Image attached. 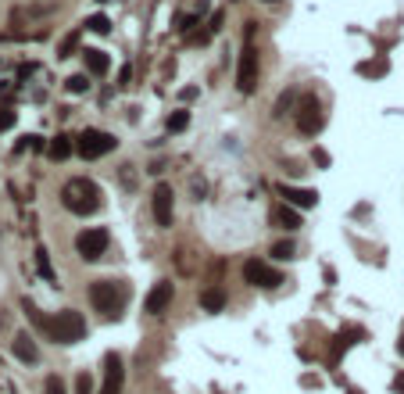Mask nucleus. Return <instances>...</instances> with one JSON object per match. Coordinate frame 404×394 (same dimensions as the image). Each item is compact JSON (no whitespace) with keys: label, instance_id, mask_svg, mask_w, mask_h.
<instances>
[{"label":"nucleus","instance_id":"23","mask_svg":"<svg viewBox=\"0 0 404 394\" xmlns=\"http://www.w3.org/2000/svg\"><path fill=\"white\" fill-rule=\"evenodd\" d=\"M297 255V248L290 244V240H279V244L272 248V258H279V262H287V258H294Z\"/></svg>","mask_w":404,"mask_h":394},{"label":"nucleus","instance_id":"16","mask_svg":"<svg viewBox=\"0 0 404 394\" xmlns=\"http://www.w3.org/2000/svg\"><path fill=\"white\" fill-rule=\"evenodd\" d=\"M201 309L204 312H222L226 309V290L219 283H211L208 290H201Z\"/></svg>","mask_w":404,"mask_h":394},{"label":"nucleus","instance_id":"33","mask_svg":"<svg viewBox=\"0 0 404 394\" xmlns=\"http://www.w3.org/2000/svg\"><path fill=\"white\" fill-rule=\"evenodd\" d=\"M401 355H404V337H401Z\"/></svg>","mask_w":404,"mask_h":394},{"label":"nucleus","instance_id":"6","mask_svg":"<svg viewBox=\"0 0 404 394\" xmlns=\"http://www.w3.org/2000/svg\"><path fill=\"white\" fill-rule=\"evenodd\" d=\"M108 244H111V233H108L104 226H89V230H82V233L75 237V255H79L82 262H97V258L108 251Z\"/></svg>","mask_w":404,"mask_h":394},{"label":"nucleus","instance_id":"31","mask_svg":"<svg viewBox=\"0 0 404 394\" xmlns=\"http://www.w3.org/2000/svg\"><path fill=\"white\" fill-rule=\"evenodd\" d=\"M29 147H33V150H47V140L43 136H29Z\"/></svg>","mask_w":404,"mask_h":394},{"label":"nucleus","instance_id":"4","mask_svg":"<svg viewBox=\"0 0 404 394\" xmlns=\"http://www.w3.org/2000/svg\"><path fill=\"white\" fill-rule=\"evenodd\" d=\"M50 337L57 341V344H79L82 337H86V319L75 312V309H65V312H57L54 319H50Z\"/></svg>","mask_w":404,"mask_h":394},{"label":"nucleus","instance_id":"27","mask_svg":"<svg viewBox=\"0 0 404 394\" xmlns=\"http://www.w3.org/2000/svg\"><path fill=\"white\" fill-rule=\"evenodd\" d=\"M43 394H65V384H61V377H47Z\"/></svg>","mask_w":404,"mask_h":394},{"label":"nucleus","instance_id":"10","mask_svg":"<svg viewBox=\"0 0 404 394\" xmlns=\"http://www.w3.org/2000/svg\"><path fill=\"white\" fill-rule=\"evenodd\" d=\"M172 280H158L154 283V290L147 294V301H143V312H150V316H161L168 305H172Z\"/></svg>","mask_w":404,"mask_h":394},{"label":"nucleus","instance_id":"3","mask_svg":"<svg viewBox=\"0 0 404 394\" xmlns=\"http://www.w3.org/2000/svg\"><path fill=\"white\" fill-rule=\"evenodd\" d=\"M236 90L240 94H254L258 90V50H254V22L243 29V54L236 65Z\"/></svg>","mask_w":404,"mask_h":394},{"label":"nucleus","instance_id":"22","mask_svg":"<svg viewBox=\"0 0 404 394\" xmlns=\"http://www.w3.org/2000/svg\"><path fill=\"white\" fill-rule=\"evenodd\" d=\"M358 72L361 76H387V62H383V57H380V62H361Z\"/></svg>","mask_w":404,"mask_h":394},{"label":"nucleus","instance_id":"24","mask_svg":"<svg viewBox=\"0 0 404 394\" xmlns=\"http://www.w3.org/2000/svg\"><path fill=\"white\" fill-rule=\"evenodd\" d=\"M65 86H68V94H86V90H89V83H86V76H82V72H79V76H72Z\"/></svg>","mask_w":404,"mask_h":394},{"label":"nucleus","instance_id":"7","mask_svg":"<svg viewBox=\"0 0 404 394\" xmlns=\"http://www.w3.org/2000/svg\"><path fill=\"white\" fill-rule=\"evenodd\" d=\"M243 280L251 283V287H265V290H272V287L283 283V272L272 269V265H265V262H258V258H247V262H243Z\"/></svg>","mask_w":404,"mask_h":394},{"label":"nucleus","instance_id":"32","mask_svg":"<svg viewBox=\"0 0 404 394\" xmlns=\"http://www.w3.org/2000/svg\"><path fill=\"white\" fill-rule=\"evenodd\" d=\"M261 4H279V0H261Z\"/></svg>","mask_w":404,"mask_h":394},{"label":"nucleus","instance_id":"21","mask_svg":"<svg viewBox=\"0 0 404 394\" xmlns=\"http://www.w3.org/2000/svg\"><path fill=\"white\" fill-rule=\"evenodd\" d=\"M75 47H79V29H75V33H68L65 40L57 43V57H72V54H75Z\"/></svg>","mask_w":404,"mask_h":394},{"label":"nucleus","instance_id":"26","mask_svg":"<svg viewBox=\"0 0 404 394\" xmlns=\"http://www.w3.org/2000/svg\"><path fill=\"white\" fill-rule=\"evenodd\" d=\"M15 118H18L15 108H0V133H8V129L15 126Z\"/></svg>","mask_w":404,"mask_h":394},{"label":"nucleus","instance_id":"25","mask_svg":"<svg viewBox=\"0 0 404 394\" xmlns=\"http://www.w3.org/2000/svg\"><path fill=\"white\" fill-rule=\"evenodd\" d=\"M197 22H201V11H197V15H182L175 29H179V33H182V36H190V29H194Z\"/></svg>","mask_w":404,"mask_h":394},{"label":"nucleus","instance_id":"2","mask_svg":"<svg viewBox=\"0 0 404 394\" xmlns=\"http://www.w3.org/2000/svg\"><path fill=\"white\" fill-rule=\"evenodd\" d=\"M89 301H93V309L104 312L108 319H118L122 309H126V301H129V287L115 283V280H97V283H89Z\"/></svg>","mask_w":404,"mask_h":394},{"label":"nucleus","instance_id":"30","mask_svg":"<svg viewBox=\"0 0 404 394\" xmlns=\"http://www.w3.org/2000/svg\"><path fill=\"white\" fill-rule=\"evenodd\" d=\"M129 76H133V69H129V65H122V72H118V86H129Z\"/></svg>","mask_w":404,"mask_h":394},{"label":"nucleus","instance_id":"15","mask_svg":"<svg viewBox=\"0 0 404 394\" xmlns=\"http://www.w3.org/2000/svg\"><path fill=\"white\" fill-rule=\"evenodd\" d=\"M82 62H86V72L89 76H108V69H111V57L104 54V50H82Z\"/></svg>","mask_w":404,"mask_h":394},{"label":"nucleus","instance_id":"29","mask_svg":"<svg viewBox=\"0 0 404 394\" xmlns=\"http://www.w3.org/2000/svg\"><path fill=\"white\" fill-rule=\"evenodd\" d=\"M219 29H222V11H215L211 22H208V33H219Z\"/></svg>","mask_w":404,"mask_h":394},{"label":"nucleus","instance_id":"28","mask_svg":"<svg viewBox=\"0 0 404 394\" xmlns=\"http://www.w3.org/2000/svg\"><path fill=\"white\" fill-rule=\"evenodd\" d=\"M93 391V380H89V373H79L75 377V394H89Z\"/></svg>","mask_w":404,"mask_h":394},{"label":"nucleus","instance_id":"1","mask_svg":"<svg viewBox=\"0 0 404 394\" xmlns=\"http://www.w3.org/2000/svg\"><path fill=\"white\" fill-rule=\"evenodd\" d=\"M104 194H101V187L93 183V179H86V176H75V179H68L65 187H61V204H65L72 216H93L104 201H101Z\"/></svg>","mask_w":404,"mask_h":394},{"label":"nucleus","instance_id":"5","mask_svg":"<svg viewBox=\"0 0 404 394\" xmlns=\"http://www.w3.org/2000/svg\"><path fill=\"white\" fill-rule=\"evenodd\" d=\"M115 147H118V140H115L111 133H104V129H82L79 140H75V150H79L86 162H97V158L111 155Z\"/></svg>","mask_w":404,"mask_h":394},{"label":"nucleus","instance_id":"17","mask_svg":"<svg viewBox=\"0 0 404 394\" xmlns=\"http://www.w3.org/2000/svg\"><path fill=\"white\" fill-rule=\"evenodd\" d=\"M72 150H75V143H72V136H65V133H57V136L47 143V155H50L54 162H65Z\"/></svg>","mask_w":404,"mask_h":394},{"label":"nucleus","instance_id":"19","mask_svg":"<svg viewBox=\"0 0 404 394\" xmlns=\"http://www.w3.org/2000/svg\"><path fill=\"white\" fill-rule=\"evenodd\" d=\"M86 29H89V33L108 36V33H111V22H108V15H89V18H86Z\"/></svg>","mask_w":404,"mask_h":394},{"label":"nucleus","instance_id":"14","mask_svg":"<svg viewBox=\"0 0 404 394\" xmlns=\"http://www.w3.org/2000/svg\"><path fill=\"white\" fill-rule=\"evenodd\" d=\"M272 223H275L279 230L294 233V230L301 226V216H297V208H294V204H287V201H283V204H279V208L272 211Z\"/></svg>","mask_w":404,"mask_h":394},{"label":"nucleus","instance_id":"13","mask_svg":"<svg viewBox=\"0 0 404 394\" xmlns=\"http://www.w3.org/2000/svg\"><path fill=\"white\" fill-rule=\"evenodd\" d=\"M11 351H15V358H18V362H25V366L40 362V348H36V341H33V333H15Z\"/></svg>","mask_w":404,"mask_h":394},{"label":"nucleus","instance_id":"18","mask_svg":"<svg viewBox=\"0 0 404 394\" xmlns=\"http://www.w3.org/2000/svg\"><path fill=\"white\" fill-rule=\"evenodd\" d=\"M36 269H40V276H43L47 283H54V280H57V272H54V265H50L47 248H36Z\"/></svg>","mask_w":404,"mask_h":394},{"label":"nucleus","instance_id":"11","mask_svg":"<svg viewBox=\"0 0 404 394\" xmlns=\"http://www.w3.org/2000/svg\"><path fill=\"white\" fill-rule=\"evenodd\" d=\"M122 384H126V370H122V358L111 351V355H104V387H101V394H118Z\"/></svg>","mask_w":404,"mask_h":394},{"label":"nucleus","instance_id":"20","mask_svg":"<svg viewBox=\"0 0 404 394\" xmlns=\"http://www.w3.org/2000/svg\"><path fill=\"white\" fill-rule=\"evenodd\" d=\"M165 126H168V133H182L186 126H190V111H172Z\"/></svg>","mask_w":404,"mask_h":394},{"label":"nucleus","instance_id":"12","mask_svg":"<svg viewBox=\"0 0 404 394\" xmlns=\"http://www.w3.org/2000/svg\"><path fill=\"white\" fill-rule=\"evenodd\" d=\"M279 197L294 208H315L319 204V194L315 190H304V187H290V183H279Z\"/></svg>","mask_w":404,"mask_h":394},{"label":"nucleus","instance_id":"8","mask_svg":"<svg viewBox=\"0 0 404 394\" xmlns=\"http://www.w3.org/2000/svg\"><path fill=\"white\" fill-rule=\"evenodd\" d=\"M322 122H326V115H322V104H319V97H301V108H297V129L304 133V136H315L319 129H322Z\"/></svg>","mask_w":404,"mask_h":394},{"label":"nucleus","instance_id":"9","mask_svg":"<svg viewBox=\"0 0 404 394\" xmlns=\"http://www.w3.org/2000/svg\"><path fill=\"white\" fill-rule=\"evenodd\" d=\"M150 204H154V223H158L161 230H168V226H172V187H168V183H158V187H154Z\"/></svg>","mask_w":404,"mask_h":394}]
</instances>
